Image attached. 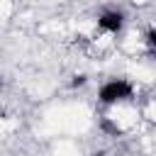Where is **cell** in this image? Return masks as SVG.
<instances>
[{
  "mask_svg": "<svg viewBox=\"0 0 156 156\" xmlns=\"http://www.w3.org/2000/svg\"><path fill=\"white\" fill-rule=\"evenodd\" d=\"M132 95H134V83L127 78H110L98 88V102H102L107 107L127 102V100H132Z\"/></svg>",
  "mask_w": 156,
  "mask_h": 156,
  "instance_id": "6da1fadb",
  "label": "cell"
},
{
  "mask_svg": "<svg viewBox=\"0 0 156 156\" xmlns=\"http://www.w3.org/2000/svg\"><path fill=\"white\" fill-rule=\"evenodd\" d=\"M124 22H127V17L122 10H105L98 17V29L105 34H119L124 29Z\"/></svg>",
  "mask_w": 156,
  "mask_h": 156,
  "instance_id": "7a4b0ae2",
  "label": "cell"
},
{
  "mask_svg": "<svg viewBox=\"0 0 156 156\" xmlns=\"http://www.w3.org/2000/svg\"><path fill=\"white\" fill-rule=\"evenodd\" d=\"M85 83H88V76H85V73H76L73 80H71V88H80V85H85Z\"/></svg>",
  "mask_w": 156,
  "mask_h": 156,
  "instance_id": "3957f363",
  "label": "cell"
},
{
  "mask_svg": "<svg viewBox=\"0 0 156 156\" xmlns=\"http://www.w3.org/2000/svg\"><path fill=\"white\" fill-rule=\"evenodd\" d=\"M149 44L156 49V24H154V27H151V32H149Z\"/></svg>",
  "mask_w": 156,
  "mask_h": 156,
  "instance_id": "277c9868",
  "label": "cell"
}]
</instances>
